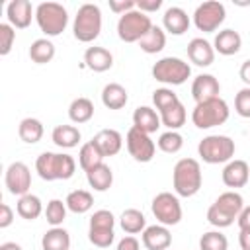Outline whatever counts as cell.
I'll use <instances>...</instances> for the list:
<instances>
[{
  "label": "cell",
  "instance_id": "obj_7",
  "mask_svg": "<svg viewBox=\"0 0 250 250\" xmlns=\"http://www.w3.org/2000/svg\"><path fill=\"white\" fill-rule=\"evenodd\" d=\"M152 27L150 18L141 10H131L123 16H119L117 21V35L125 43H139Z\"/></svg>",
  "mask_w": 250,
  "mask_h": 250
},
{
  "label": "cell",
  "instance_id": "obj_51",
  "mask_svg": "<svg viewBox=\"0 0 250 250\" xmlns=\"http://www.w3.org/2000/svg\"><path fill=\"white\" fill-rule=\"evenodd\" d=\"M238 74H240V80L250 88V59L242 62V66H240V72H238Z\"/></svg>",
  "mask_w": 250,
  "mask_h": 250
},
{
  "label": "cell",
  "instance_id": "obj_13",
  "mask_svg": "<svg viewBox=\"0 0 250 250\" xmlns=\"http://www.w3.org/2000/svg\"><path fill=\"white\" fill-rule=\"evenodd\" d=\"M221 94V84L213 74H199L193 78L191 82V98L195 100V104L219 98Z\"/></svg>",
  "mask_w": 250,
  "mask_h": 250
},
{
  "label": "cell",
  "instance_id": "obj_12",
  "mask_svg": "<svg viewBox=\"0 0 250 250\" xmlns=\"http://www.w3.org/2000/svg\"><path fill=\"white\" fill-rule=\"evenodd\" d=\"M4 182H6V188H8V191L12 195L21 197V195L29 193V188H31V172H29V168L23 162H12L6 168Z\"/></svg>",
  "mask_w": 250,
  "mask_h": 250
},
{
  "label": "cell",
  "instance_id": "obj_18",
  "mask_svg": "<svg viewBox=\"0 0 250 250\" xmlns=\"http://www.w3.org/2000/svg\"><path fill=\"white\" fill-rule=\"evenodd\" d=\"M92 141H94V145L100 148V152L104 154V158L117 154V152L121 150V146H123V137H121V133L115 131V129H102L100 133L94 135Z\"/></svg>",
  "mask_w": 250,
  "mask_h": 250
},
{
  "label": "cell",
  "instance_id": "obj_24",
  "mask_svg": "<svg viewBox=\"0 0 250 250\" xmlns=\"http://www.w3.org/2000/svg\"><path fill=\"white\" fill-rule=\"evenodd\" d=\"M86 180H88V184H90L92 189H96V191H107L111 188V184H113V172H111V168L107 164L102 162L100 166H96V168H92V170L86 172Z\"/></svg>",
  "mask_w": 250,
  "mask_h": 250
},
{
  "label": "cell",
  "instance_id": "obj_46",
  "mask_svg": "<svg viewBox=\"0 0 250 250\" xmlns=\"http://www.w3.org/2000/svg\"><path fill=\"white\" fill-rule=\"evenodd\" d=\"M137 8V2H133V0H109V10H113L115 14H119V16H123V14H127V12H131V10H135Z\"/></svg>",
  "mask_w": 250,
  "mask_h": 250
},
{
  "label": "cell",
  "instance_id": "obj_5",
  "mask_svg": "<svg viewBox=\"0 0 250 250\" xmlns=\"http://www.w3.org/2000/svg\"><path fill=\"white\" fill-rule=\"evenodd\" d=\"M234 141L227 135H209L203 137L197 145V152L203 162L207 164H223L230 162L234 156Z\"/></svg>",
  "mask_w": 250,
  "mask_h": 250
},
{
  "label": "cell",
  "instance_id": "obj_32",
  "mask_svg": "<svg viewBox=\"0 0 250 250\" xmlns=\"http://www.w3.org/2000/svg\"><path fill=\"white\" fill-rule=\"evenodd\" d=\"M64 203H66L68 211H72V213H76V215H82V213H86V211L92 209L94 197H92V193L86 191V189H74V191H70V193L66 195Z\"/></svg>",
  "mask_w": 250,
  "mask_h": 250
},
{
  "label": "cell",
  "instance_id": "obj_42",
  "mask_svg": "<svg viewBox=\"0 0 250 250\" xmlns=\"http://www.w3.org/2000/svg\"><path fill=\"white\" fill-rule=\"evenodd\" d=\"M88 238L94 246L107 248L113 242L115 234H113V229H88Z\"/></svg>",
  "mask_w": 250,
  "mask_h": 250
},
{
  "label": "cell",
  "instance_id": "obj_19",
  "mask_svg": "<svg viewBox=\"0 0 250 250\" xmlns=\"http://www.w3.org/2000/svg\"><path fill=\"white\" fill-rule=\"evenodd\" d=\"M162 25L172 35H184L189 27V16L180 6H172L162 16Z\"/></svg>",
  "mask_w": 250,
  "mask_h": 250
},
{
  "label": "cell",
  "instance_id": "obj_37",
  "mask_svg": "<svg viewBox=\"0 0 250 250\" xmlns=\"http://www.w3.org/2000/svg\"><path fill=\"white\" fill-rule=\"evenodd\" d=\"M184 146V137L178 131H166L158 137V148L166 154H176Z\"/></svg>",
  "mask_w": 250,
  "mask_h": 250
},
{
  "label": "cell",
  "instance_id": "obj_14",
  "mask_svg": "<svg viewBox=\"0 0 250 250\" xmlns=\"http://www.w3.org/2000/svg\"><path fill=\"white\" fill-rule=\"evenodd\" d=\"M6 16H8V21H10L12 27L25 29L31 23V18H33L31 2L29 0H12L6 6Z\"/></svg>",
  "mask_w": 250,
  "mask_h": 250
},
{
  "label": "cell",
  "instance_id": "obj_30",
  "mask_svg": "<svg viewBox=\"0 0 250 250\" xmlns=\"http://www.w3.org/2000/svg\"><path fill=\"white\" fill-rule=\"evenodd\" d=\"M68 117L72 123H86L94 117V104L88 98H76L68 105Z\"/></svg>",
  "mask_w": 250,
  "mask_h": 250
},
{
  "label": "cell",
  "instance_id": "obj_25",
  "mask_svg": "<svg viewBox=\"0 0 250 250\" xmlns=\"http://www.w3.org/2000/svg\"><path fill=\"white\" fill-rule=\"evenodd\" d=\"M43 250H70V234L62 227L49 229L41 238Z\"/></svg>",
  "mask_w": 250,
  "mask_h": 250
},
{
  "label": "cell",
  "instance_id": "obj_29",
  "mask_svg": "<svg viewBox=\"0 0 250 250\" xmlns=\"http://www.w3.org/2000/svg\"><path fill=\"white\" fill-rule=\"evenodd\" d=\"M18 135L23 143L27 145H35L41 141L43 137V123L35 117H25L20 121V127H18Z\"/></svg>",
  "mask_w": 250,
  "mask_h": 250
},
{
  "label": "cell",
  "instance_id": "obj_15",
  "mask_svg": "<svg viewBox=\"0 0 250 250\" xmlns=\"http://www.w3.org/2000/svg\"><path fill=\"white\" fill-rule=\"evenodd\" d=\"M188 59L195 66H209L215 61V49L207 39L195 37L188 43Z\"/></svg>",
  "mask_w": 250,
  "mask_h": 250
},
{
  "label": "cell",
  "instance_id": "obj_16",
  "mask_svg": "<svg viewBox=\"0 0 250 250\" xmlns=\"http://www.w3.org/2000/svg\"><path fill=\"white\" fill-rule=\"evenodd\" d=\"M250 180V166L244 160H230L223 168V184L227 188H242Z\"/></svg>",
  "mask_w": 250,
  "mask_h": 250
},
{
  "label": "cell",
  "instance_id": "obj_52",
  "mask_svg": "<svg viewBox=\"0 0 250 250\" xmlns=\"http://www.w3.org/2000/svg\"><path fill=\"white\" fill-rule=\"evenodd\" d=\"M238 244H240L242 250H250V229L240 230V234H238Z\"/></svg>",
  "mask_w": 250,
  "mask_h": 250
},
{
  "label": "cell",
  "instance_id": "obj_20",
  "mask_svg": "<svg viewBox=\"0 0 250 250\" xmlns=\"http://www.w3.org/2000/svg\"><path fill=\"white\" fill-rule=\"evenodd\" d=\"M242 47V37L238 31L234 29H223L215 35V41H213V49L219 53V55H225V57H230V55H236Z\"/></svg>",
  "mask_w": 250,
  "mask_h": 250
},
{
  "label": "cell",
  "instance_id": "obj_21",
  "mask_svg": "<svg viewBox=\"0 0 250 250\" xmlns=\"http://www.w3.org/2000/svg\"><path fill=\"white\" fill-rule=\"evenodd\" d=\"M84 62L94 72H105L113 66V55L105 47H88L84 53Z\"/></svg>",
  "mask_w": 250,
  "mask_h": 250
},
{
  "label": "cell",
  "instance_id": "obj_40",
  "mask_svg": "<svg viewBox=\"0 0 250 250\" xmlns=\"http://www.w3.org/2000/svg\"><path fill=\"white\" fill-rule=\"evenodd\" d=\"M178 102H180L178 94L172 92L170 88H156V90L152 92V104L156 105L158 111H164L166 107H170V105H174V104H178Z\"/></svg>",
  "mask_w": 250,
  "mask_h": 250
},
{
  "label": "cell",
  "instance_id": "obj_26",
  "mask_svg": "<svg viewBox=\"0 0 250 250\" xmlns=\"http://www.w3.org/2000/svg\"><path fill=\"white\" fill-rule=\"evenodd\" d=\"M51 139L61 148H74L80 143V131L74 125H57L53 129Z\"/></svg>",
  "mask_w": 250,
  "mask_h": 250
},
{
  "label": "cell",
  "instance_id": "obj_4",
  "mask_svg": "<svg viewBox=\"0 0 250 250\" xmlns=\"http://www.w3.org/2000/svg\"><path fill=\"white\" fill-rule=\"evenodd\" d=\"M35 20L39 29L47 37H57L66 29L68 14H66V8L59 2H41L35 8Z\"/></svg>",
  "mask_w": 250,
  "mask_h": 250
},
{
  "label": "cell",
  "instance_id": "obj_53",
  "mask_svg": "<svg viewBox=\"0 0 250 250\" xmlns=\"http://www.w3.org/2000/svg\"><path fill=\"white\" fill-rule=\"evenodd\" d=\"M0 250H23L18 242H4V244H0Z\"/></svg>",
  "mask_w": 250,
  "mask_h": 250
},
{
  "label": "cell",
  "instance_id": "obj_48",
  "mask_svg": "<svg viewBox=\"0 0 250 250\" xmlns=\"http://www.w3.org/2000/svg\"><path fill=\"white\" fill-rule=\"evenodd\" d=\"M160 6H162V0H139V2H137V10H141V12H145V14L156 12Z\"/></svg>",
  "mask_w": 250,
  "mask_h": 250
},
{
  "label": "cell",
  "instance_id": "obj_34",
  "mask_svg": "<svg viewBox=\"0 0 250 250\" xmlns=\"http://www.w3.org/2000/svg\"><path fill=\"white\" fill-rule=\"evenodd\" d=\"M53 57H55V45H53L47 37L35 39V41L31 43V47H29V59H31L33 62H37V64H47V62L53 61Z\"/></svg>",
  "mask_w": 250,
  "mask_h": 250
},
{
  "label": "cell",
  "instance_id": "obj_17",
  "mask_svg": "<svg viewBox=\"0 0 250 250\" xmlns=\"http://www.w3.org/2000/svg\"><path fill=\"white\" fill-rule=\"evenodd\" d=\"M143 244L146 250H168L172 244V234L164 225H150L143 230Z\"/></svg>",
  "mask_w": 250,
  "mask_h": 250
},
{
  "label": "cell",
  "instance_id": "obj_45",
  "mask_svg": "<svg viewBox=\"0 0 250 250\" xmlns=\"http://www.w3.org/2000/svg\"><path fill=\"white\" fill-rule=\"evenodd\" d=\"M234 109L240 117H250V88H242L238 90V94L234 96Z\"/></svg>",
  "mask_w": 250,
  "mask_h": 250
},
{
  "label": "cell",
  "instance_id": "obj_11",
  "mask_svg": "<svg viewBox=\"0 0 250 250\" xmlns=\"http://www.w3.org/2000/svg\"><path fill=\"white\" fill-rule=\"evenodd\" d=\"M125 145H127V150L129 154L137 160V162H150L154 158V150H156V145L154 141L150 139L148 133L137 129V127H131L127 131V137H125Z\"/></svg>",
  "mask_w": 250,
  "mask_h": 250
},
{
  "label": "cell",
  "instance_id": "obj_49",
  "mask_svg": "<svg viewBox=\"0 0 250 250\" xmlns=\"http://www.w3.org/2000/svg\"><path fill=\"white\" fill-rule=\"evenodd\" d=\"M117 250H141V244L135 236H123L117 244Z\"/></svg>",
  "mask_w": 250,
  "mask_h": 250
},
{
  "label": "cell",
  "instance_id": "obj_38",
  "mask_svg": "<svg viewBox=\"0 0 250 250\" xmlns=\"http://www.w3.org/2000/svg\"><path fill=\"white\" fill-rule=\"evenodd\" d=\"M66 203H62L61 199H51L47 203V209H45V217H47V223L51 227H61L62 221L66 219Z\"/></svg>",
  "mask_w": 250,
  "mask_h": 250
},
{
  "label": "cell",
  "instance_id": "obj_9",
  "mask_svg": "<svg viewBox=\"0 0 250 250\" xmlns=\"http://www.w3.org/2000/svg\"><path fill=\"white\" fill-rule=\"evenodd\" d=\"M152 215L156 217V221L164 227H172L178 225L182 221V205L178 195L170 193V191H162L152 199Z\"/></svg>",
  "mask_w": 250,
  "mask_h": 250
},
{
  "label": "cell",
  "instance_id": "obj_27",
  "mask_svg": "<svg viewBox=\"0 0 250 250\" xmlns=\"http://www.w3.org/2000/svg\"><path fill=\"white\" fill-rule=\"evenodd\" d=\"M16 211L21 219L25 221H35L41 213H43V203L37 195L33 193H25L18 199V205H16Z\"/></svg>",
  "mask_w": 250,
  "mask_h": 250
},
{
  "label": "cell",
  "instance_id": "obj_35",
  "mask_svg": "<svg viewBox=\"0 0 250 250\" xmlns=\"http://www.w3.org/2000/svg\"><path fill=\"white\" fill-rule=\"evenodd\" d=\"M186 117H188V113H186V107H184L182 102H178V104L166 107L164 111H160V121H162V125H166L170 131L180 129V127L186 123Z\"/></svg>",
  "mask_w": 250,
  "mask_h": 250
},
{
  "label": "cell",
  "instance_id": "obj_41",
  "mask_svg": "<svg viewBox=\"0 0 250 250\" xmlns=\"http://www.w3.org/2000/svg\"><path fill=\"white\" fill-rule=\"evenodd\" d=\"M207 221L213 225V227H217V229H227V227H230L232 223H234V217H230L229 213H225L223 209H219L215 203L207 209Z\"/></svg>",
  "mask_w": 250,
  "mask_h": 250
},
{
  "label": "cell",
  "instance_id": "obj_2",
  "mask_svg": "<svg viewBox=\"0 0 250 250\" xmlns=\"http://www.w3.org/2000/svg\"><path fill=\"white\" fill-rule=\"evenodd\" d=\"M172 184L174 191L180 197H191L201 189L203 176H201V166L195 158H182L176 162L174 172H172Z\"/></svg>",
  "mask_w": 250,
  "mask_h": 250
},
{
  "label": "cell",
  "instance_id": "obj_47",
  "mask_svg": "<svg viewBox=\"0 0 250 250\" xmlns=\"http://www.w3.org/2000/svg\"><path fill=\"white\" fill-rule=\"evenodd\" d=\"M14 223V211L8 203L0 205V229H8Z\"/></svg>",
  "mask_w": 250,
  "mask_h": 250
},
{
  "label": "cell",
  "instance_id": "obj_44",
  "mask_svg": "<svg viewBox=\"0 0 250 250\" xmlns=\"http://www.w3.org/2000/svg\"><path fill=\"white\" fill-rule=\"evenodd\" d=\"M16 41V31L10 23H0V55L6 57Z\"/></svg>",
  "mask_w": 250,
  "mask_h": 250
},
{
  "label": "cell",
  "instance_id": "obj_50",
  "mask_svg": "<svg viewBox=\"0 0 250 250\" xmlns=\"http://www.w3.org/2000/svg\"><path fill=\"white\" fill-rule=\"evenodd\" d=\"M236 223H238V229H240V230L250 229V205H248V207H244V209L238 213Z\"/></svg>",
  "mask_w": 250,
  "mask_h": 250
},
{
  "label": "cell",
  "instance_id": "obj_3",
  "mask_svg": "<svg viewBox=\"0 0 250 250\" xmlns=\"http://www.w3.org/2000/svg\"><path fill=\"white\" fill-rule=\"evenodd\" d=\"M72 31L74 37L82 43H92L94 39H98L100 31H102V10L96 4H82L74 16V23H72Z\"/></svg>",
  "mask_w": 250,
  "mask_h": 250
},
{
  "label": "cell",
  "instance_id": "obj_31",
  "mask_svg": "<svg viewBox=\"0 0 250 250\" xmlns=\"http://www.w3.org/2000/svg\"><path fill=\"white\" fill-rule=\"evenodd\" d=\"M104 162V154L100 152V148L94 145V141H88L80 146V152H78V164L84 172L100 166Z\"/></svg>",
  "mask_w": 250,
  "mask_h": 250
},
{
  "label": "cell",
  "instance_id": "obj_10",
  "mask_svg": "<svg viewBox=\"0 0 250 250\" xmlns=\"http://www.w3.org/2000/svg\"><path fill=\"white\" fill-rule=\"evenodd\" d=\"M225 16H227V10L221 2L217 0H209V2H203L195 8L193 12V23L199 31L203 33H213L219 29V25L225 21Z\"/></svg>",
  "mask_w": 250,
  "mask_h": 250
},
{
  "label": "cell",
  "instance_id": "obj_1",
  "mask_svg": "<svg viewBox=\"0 0 250 250\" xmlns=\"http://www.w3.org/2000/svg\"><path fill=\"white\" fill-rule=\"evenodd\" d=\"M35 170L41 180H68L76 172V162L70 154L64 152H41L35 160Z\"/></svg>",
  "mask_w": 250,
  "mask_h": 250
},
{
  "label": "cell",
  "instance_id": "obj_22",
  "mask_svg": "<svg viewBox=\"0 0 250 250\" xmlns=\"http://www.w3.org/2000/svg\"><path fill=\"white\" fill-rule=\"evenodd\" d=\"M160 115L148 107V105H139L135 111H133V127L145 131V133H156V129L160 127Z\"/></svg>",
  "mask_w": 250,
  "mask_h": 250
},
{
  "label": "cell",
  "instance_id": "obj_6",
  "mask_svg": "<svg viewBox=\"0 0 250 250\" xmlns=\"http://www.w3.org/2000/svg\"><path fill=\"white\" fill-rule=\"evenodd\" d=\"M229 104L223 98H213L201 104H195L191 111V121L197 129H211L217 125H223L229 119Z\"/></svg>",
  "mask_w": 250,
  "mask_h": 250
},
{
  "label": "cell",
  "instance_id": "obj_28",
  "mask_svg": "<svg viewBox=\"0 0 250 250\" xmlns=\"http://www.w3.org/2000/svg\"><path fill=\"white\" fill-rule=\"evenodd\" d=\"M139 47L146 55H156V53H160L166 47V33L158 25H152L150 31L139 41Z\"/></svg>",
  "mask_w": 250,
  "mask_h": 250
},
{
  "label": "cell",
  "instance_id": "obj_36",
  "mask_svg": "<svg viewBox=\"0 0 250 250\" xmlns=\"http://www.w3.org/2000/svg\"><path fill=\"white\" fill-rule=\"evenodd\" d=\"M215 205L219 207V209H223L225 213H229L230 217H238V213L244 209V199H242V195L240 193H236V191H225V193H221L217 199H215Z\"/></svg>",
  "mask_w": 250,
  "mask_h": 250
},
{
  "label": "cell",
  "instance_id": "obj_39",
  "mask_svg": "<svg viewBox=\"0 0 250 250\" xmlns=\"http://www.w3.org/2000/svg\"><path fill=\"white\" fill-rule=\"evenodd\" d=\"M199 248L201 250H227L229 248V240L223 232L219 230H209L205 234H201L199 238Z\"/></svg>",
  "mask_w": 250,
  "mask_h": 250
},
{
  "label": "cell",
  "instance_id": "obj_23",
  "mask_svg": "<svg viewBox=\"0 0 250 250\" xmlns=\"http://www.w3.org/2000/svg\"><path fill=\"white\" fill-rule=\"evenodd\" d=\"M127 100H129L127 90L117 82H109L102 90V104L107 109H121V107H125Z\"/></svg>",
  "mask_w": 250,
  "mask_h": 250
},
{
  "label": "cell",
  "instance_id": "obj_33",
  "mask_svg": "<svg viewBox=\"0 0 250 250\" xmlns=\"http://www.w3.org/2000/svg\"><path fill=\"white\" fill-rule=\"evenodd\" d=\"M119 225L127 234H137L146 229V219L139 209H125L119 217Z\"/></svg>",
  "mask_w": 250,
  "mask_h": 250
},
{
  "label": "cell",
  "instance_id": "obj_8",
  "mask_svg": "<svg viewBox=\"0 0 250 250\" xmlns=\"http://www.w3.org/2000/svg\"><path fill=\"white\" fill-rule=\"evenodd\" d=\"M189 74H191V66L178 57H164L156 61L152 66V78L170 86L184 84L189 78Z\"/></svg>",
  "mask_w": 250,
  "mask_h": 250
},
{
  "label": "cell",
  "instance_id": "obj_43",
  "mask_svg": "<svg viewBox=\"0 0 250 250\" xmlns=\"http://www.w3.org/2000/svg\"><path fill=\"white\" fill-rule=\"evenodd\" d=\"M115 227V217L107 209H98L90 217V229H113Z\"/></svg>",
  "mask_w": 250,
  "mask_h": 250
}]
</instances>
